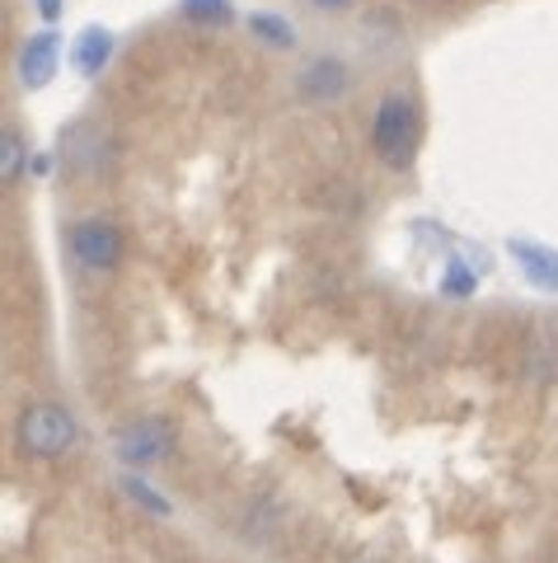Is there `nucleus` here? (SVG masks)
<instances>
[{"label":"nucleus","mask_w":558,"mask_h":563,"mask_svg":"<svg viewBox=\"0 0 558 563\" xmlns=\"http://www.w3.org/2000/svg\"><path fill=\"white\" fill-rule=\"evenodd\" d=\"M14 442L33 461H62V455H71L80 446V422L66 404L38 399V404H24L20 422H14Z\"/></svg>","instance_id":"obj_1"},{"label":"nucleus","mask_w":558,"mask_h":563,"mask_svg":"<svg viewBox=\"0 0 558 563\" xmlns=\"http://www.w3.org/2000/svg\"><path fill=\"white\" fill-rule=\"evenodd\" d=\"M417 146V103L409 95H386L371 118V151L386 165H409Z\"/></svg>","instance_id":"obj_2"},{"label":"nucleus","mask_w":558,"mask_h":563,"mask_svg":"<svg viewBox=\"0 0 558 563\" xmlns=\"http://www.w3.org/2000/svg\"><path fill=\"white\" fill-rule=\"evenodd\" d=\"M71 258L80 273H113L122 263V231L109 217H85L71 225Z\"/></svg>","instance_id":"obj_3"},{"label":"nucleus","mask_w":558,"mask_h":563,"mask_svg":"<svg viewBox=\"0 0 558 563\" xmlns=\"http://www.w3.org/2000/svg\"><path fill=\"white\" fill-rule=\"evenodd\" d=\"M113 451H118V461L132 465V470L160 465L165 455L174 451V428L165 418H132V422H122L118 428Z\"/></svg>","instance_id":"obj_4"},{"label":"nucleus","mask_w":558,"mask_h":563,"mask_svg":"<svg viewBox=\"0 0 558 563\" xmlns=\"http://www.w3.org/2000/svg\"><path fill=\"white\" fill-rule=\"evenodd\" d=\"M347 90H353V70H347L343 57H310L295 76V99L310 103V109H324V103H338Z\"/></svg>","instance_id":"obj_5"},{"label":"nucleus","mask_w":558,"mask_h":563,"mask_svg":"<svg viewBox=\"0 0 558 563\" xmlns=\"http://www.w3.org/2000/svg\"><path fill=\"white\" fill-rule=\"evenodd\" d=\"M52 76H57V33L43 29V33H33L20 52V80L29 90H43Z\"/></svg>","instance_id":"obj_6"},{"label":"nucleus","mask_w":558,"mask_h":563,"mask_svg":"<svg viewBox=\"0 0 558 563\" xmlns=\"http://www.w3.org/2000/svg\"><path fill=\"white\" fill-rule=\"evenodd\" d=\"M512 258L521 263L531 287L558 291V250H545V244H535V240H512Z\"/></svg>","instance_id":"obj_7"},{"label":"nucleus","mask_w":558,"mask_h":563,"mask_svg":"<svg viewBox=\"0 0 558 563\" xmlns=\"http://www.w3.org/2000/svg\"><path fill=\"white\" fill-rule=\"evenodd\" d=\"M113 57V33L109 29H85L76 47H71V66L80 70V76H99L103 66H109Z\"/></svg>","instance_id":"obj_8"},{"label":"nucleus","mask_w":558,"mask_h":563,"mask_svg":"<svg viewBox=\"0 0 558 563\" xmlns=\"http://www.w3.org/2000/svg\"><path fill=\"white\" fill-rule=\"evenodd\" d=\"M62 146H66V161H71L76 169H99L103 165V132H94L90 122H76V128L62 136Z\"/></svg>","instance_id":"obj_9"},{"label":"nucleus","mask_w":558,"mask_h":563,"mask_svg":"<svg viewBox=\"0 0 558 563\" xmlns=\"http://www.w3.org/2000/svg\"><path fill=\"white\" fill-rule=\"evenodd\" d=\"M24 169H29V141L20 128L5 122V132H0V179H5V188L20 184Z\"/></svg>","instance_id":"obj_10"},{"label":"nucleus","mask_w":558,"mask_h":563,"mask_svg":"<svg viewBox=\"0 0 558 563\" xmlns=\"http://www.w3.org/2000/svg\"><path fill=\"white\" fill-rule=\"evenodd\" d=\"M249 33L258 43H268V47H277V52H287V47H295V29L282 20V14H268V10H258V14H249Z\"/></svg>","instance_id":"obj_11"},{"label":"nucleus","mask_w":558,"mask_h":563,"mask_svg":"<svg viewBox=\"0 0 558 563\" xmlns=\"http://www.w3.org/2000/svg\"><path fill=\"white\" fill-rule=\"evenodd\" d=\"M558 372V339L549 329H539L535 333V343H531V362H526V376L539 385V380H549Z\"/></svg>","instance_id":"obj_12"},{"label":"nucleus","mask_w":558,"mask_h":563,"mask_svg":"<svg viewBox=\"0 0 558 563\" xmlns=\"http://www.w3.org/2000/svg\"><path fill=\"white\" fill-rule=\"evenodd\" d=\"M122 488H127V498H132L136 507H146L150 517H169V503L160 498V493H150V484L142 479V474H127V479H122Z\"/></svg>","instance_id":"obj_13"},{"label":"nucleus","mask_w":558,"mask_h":563,"mask_svg":"<svg viewBox=\"0 0 558 563\" xmlns=\"http://www.w3.org/2000/svg\"><path fill=\"white\" fill-rule=\"evenodd\" d=\"M183 14L193 24H225L231 20V0H183Z\"/></svg>","instance_id":"obj_14"},{"label":"nucleus","mask_w":558,"mask_h":563,"mask_svg":"<svg viewBox=\"0 0 558 563\" xmlns=\"http://www.w3.org/2000/svg\"><path fill=\"white\" fill-rule=\"evenodd\" d=\"M469 287H475V277H469L465 268H450V277H446V296H465Z\"/></svg>","instance_id":"obj_15"},{"label":"nucleus","mask_w":558,"mask_h":563,"mask_svg":"<svg viewBox=\"0 0 558 563\" xmlns=\"http://www.w3.org/2000/svg\"><path fill=\"white\" fill-rule=\"evenodd\" d=\"M357 0H310V10H320V14H347Z\"/></svg>","instance_id":"obj_16"},{"label":"nucleus","mask_w":558,"mask_h":563,"mask_svg":"<svg viewBox=\"0 0 558 563\" xmlns=\"http://www.w3.org/2000/svg\"><path fill=\"white\" fill-rule=\"evenodd\" d=\"M38 14H43L47 24H52V20H57V14H62V0H38Z\"/></svg>","instance_id":"obj_17"}]
</instances>
